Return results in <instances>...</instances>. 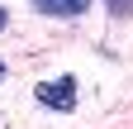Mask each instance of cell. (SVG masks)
I'll use <instances>...</instances> for the list:
<instances>
[{
	"instance_id": "6da1fadb",
	"label": "cell",
	"mask_w": 133,
	"mask_h": 129,
	"mask_svg": "<svg viewBox=\"0 0 133 129\" xmlns=\"http://www.w3.org/2000/svg\"><path fill=\"white\" fill-rule=\"evenodd\" d=\"M38 105L48 110H76V77H57V81H38L33 86Z\"/></svg>"
},
{
	"instance_id": "7a4b0ae2",
	"label": "cell",
	"mask_w": 133,
	"mask_h": 129,
	"mask_svg": "<svg viewBox=\"0 0 133 129\" xmlns=\"http://www.w3.org/2000/svg\"><path fill=\"white\" fill-rule=\"evenodd\" d=\"M38 14H57V19H76V14L90 10V0H33Z\"/></svg>"
},
{
	"instance_id": "3957f363",
	"label": "cell",
	"mask_w": 133,
	"mask_h": 129,
	"mask_svg": "<svg viewBox=\"0 0 133 129\" xmlns=\"http://www.w3.org/2000/svg\"><path fill=\"white\" fill-rule=\"evenodd\" d=\"M109 14L114 19H133V0H109Z\"/></svg>"
},
{
	"instance_id": "277c9868",
	"label": "cell",
	"mask_w": 133,
	"mask_h": 129,
	"mask_svg": "<svg viewBox=\"0 0 133 129\" xmlns=\"http://www.w3.org/2000/svg\"><path fill=\"white\" fill-rule=\"evenodd\" d=\"M5 24H10V14H5V5H0V29H5Z\"/></svg>"
},
{
	"instance_id": "5b68a950",
	"label": "cell",
	"mask_w": 133,
	"mask_h": 129,
	"mask_svg": "<svg viewBox=\"0 0 133 129\" xmlns=\"http://www.w3.org/2000/svg\"><path fill=\"white\" fill-rule=\"evenodd\" d=\"M0 81H5V62H0Z\"/></svg>"
}]
</instances>
